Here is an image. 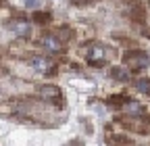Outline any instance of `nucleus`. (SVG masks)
<instances>
[{"label":"nucleus","mask_w":150,"mask_h":146,"mask_svg":"<svg viewBox=\"0 0 150 146\" xmlns=\"http://www.w3.org/2000/svg\"><path fill=\"white\" fill-rule=\"evenodd\" d=\"M108 144H110V146H131L129 140H117V136H112V138L108 140Z\"/></svg>","instance_id":"12"},{"label":"nucleus","mask_w":150,"mask_h":146,"mask_svg":"<svg viewBox=\"0 0 150 146\" xmlns=\"http://www.w3.org/2000/svg\"><path fill=\"white\" fill-rule=\"evenodd\" d=\"M110 75H112V79H117V82H123V84H127V82H129V73H127L125 69H121V67H115V69H110Z\"/></svg>","instance_id":"9"},{"label":"nucleus","mask_w":150,"mask_h":146,"mask_svg":"<svg viewBox=\"0 0 150 146\" xmlns=\"http://www.w3.org/2000/svg\"><path fill=\"white\" fill-rule=\"evenodd\" d=\"M125 15L129 17L131 21L140 23V21H144V6H142L140 2H129L127 9H125Z\"/></svg>","instance_id":"4"},{"label":"nucleus","mask_w":150,"mask_h":146,"mask_svg":"<svg viewBox=\"0 0 150 146\" xmlns=\"http://www.w3.org/2000/svg\"><path fill=\"white\" fill-rule=\"evenodd\" d=\"M148 4H150V0H148Z\"/></svg>","instance_id":"15"},{"label":"nucleus","mask_w":150,"mask_h":146,"mask_svg":"<svg viewBox=\"0 0 150 146\" xmlns=\"http://www.w3.org/2000/svg\"><path fill=\"white\" fill-rule=\"evenodd\" d=\"M31 67L35 69V71H42V73H52L50 69H52V63L46 59V57H42V54H35V57L31 59Z\"/></svg>","instance_id":"6"},{"label":"nucleus","mask_w":150,"mask_h":146,"mask_svg":"<svg viewBox=\"0 0 150 146\" xmlns=\"http://www.w3.org/2000/svg\"><path fill=\"white\" fill-rule=\"evenodd\" d=\"M38 92H40L42 100H46V102H50V104H56V106H59V104L63 102V94H61V90L56 88V86H42Z\"/></svg>","instance_id":"3"},{"label":"nucleus","mask_w":150,"mask_h":146,"mask_svg":"<svg viewBox=\"0 0 150 146\" xmlns=\"http://www.w3.org/2000/svg\"><path fill=\"white\" fill-rule=\"evenodd\" d=\"M8 27H11V29H13V31L19 35V38H27V35H29V31H31V29H29V23H27V21H23V19H17V21H13Z\"/></svg>","instance_id":"7"},{"label":"nucleus","mask_w":150,"mask_h":146,"mask_svg":"<svg viewBox=\"0 0 150 146\" xmlns=\"http://www.w3.org/2000/svg\"><path fill=\"white\" fill-rule=\"evenodd\" d=\"M123 65L125 69L129 71H142L150 65V59H148V54L142 52V50H131V52H125V57H123Z\"/></svg>","instance_id":"1"},{"label":"nucleus","mask_w":150,"mask_h":146,"mask_svg":"<svg viewBox=\"0 0 150 146\" xmlns=\"http://www.w3.org/2000/svg\"><path fill=\"white\" fill-rule=\"evenodd\" d=\"M108 61V50L102 44H92L88 50V63L94 67H104Z\"/></svg>","instance_id":"2"},{"label":"nucleus","mask_w":150,"mask_h":146,"mask_svg":"<svg viewBox=\"0 0 150 146\" xmlns=\"http://www.w3.org/2000/svg\"><path fill=\"white\" fill-rule=\"evenodd\" d=\"M50 19H52V15L50 13H40V11H38V13H33V21L35 23H40V25H46V23H50Z\"/></svg>","instance_id":"11"},{"label":"nucleus","mask_w":150,"mask_h":146,"mask_svg":"<svg viewBox=\"0 0 150 146\" xmlns=\"http://www.w3.org/2000/svg\"><path fill=\"white\" fill-rule=\"evenodd\" d=\"M108 104L121 106V104H125V98H123V96H110V98H108Z\"/></svg>","instance_id":"13"},{"label":"nucleus","mask_w":150,"mask_h":146,"mask_svg":"<svg viewBox=\"0 0 150 146\" xmlns=\"http://www.w3.org/2000/svg\"><path fill=\"white\" fill-rule=\"evenodd\" d=\"M42 48L44 50H48V52H52V54H56V52H61V48H63V44H61V40L56 38V35H42Z\"/></svg>","instance_id":"5"},{"label":"nucleus","mask_w":150,"mask_h":146,"mask_svg":"<svg viewBox=\"0 0 150 146\" xmlns=\"http://www.w3.org/2000/svg\"><path fill=\"white\" fill-rule=\"evenodd\" d=\"M123 108H125V113L131 115V117H136V115H142V113H144V104H140V102H136V100L125 102Z\"/></svg>","instance_id":"8"},{"label":"nucleus","mask_w":150,"mask_h":146,"mask_svg":"<svg viewBox=\"0 0 150 146\" xmlns=\"http://www.w3.org/2000/svg\"><path fill=\"white\" fill-rule=\"evenodd\" d=\"M136 90L142 92V94H146V96H150V79H146V77L138 79L136 82Z\"/></svg>","instance_id":"10"},{"label":"nucleus","mask_w":150,"mask_h":146,"mask_svg":"<svg viewBox=\"0 0 150 146\" xmlns=\"http://www.w3.org/2000/svg\"><path fill=\"white\" fill-rule=\"evenodd\" d=\"M71 2H73L75 6H86V4L90 2V0H71Z\"/></svg>","instance_id":"14"}]
</instances>
